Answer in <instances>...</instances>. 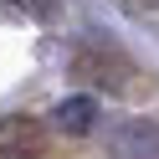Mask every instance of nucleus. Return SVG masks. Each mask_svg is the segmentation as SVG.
Segmentation results:
<instances>
[{
    "instance_id": "f257e3e1",
    "label": "nucleus",
    "mask_w": 159,
    "mask_h": 159,
    "mask_svg": "<svg viewBox=\"0 0 159 159\" xmlns=\"http://www.w3.org/2000/svg\"><path fill=\"white\" fill-rule=\"evenodd\" d=\"M72 77L87 82V87H98V93H118L128 82V62L118 52H103V46H82L72 57Z\"/></svg>"
},
{
    "instance_id": "39448f33",
    "label": "nucleus",
    "mask_w": 159,
    "mask_h": 159,
    "mask_svg": "<svg viewBox=\"0 0 159 159\" xmlns=\"http://www.w3.org/2000/svg\"><path fill=\"white\" fill-rule=\"evenodd\" d=\"M128 11H159V0H123Z\"/></svg>"
},
{
    "instance_id": "20e7f679",
    "label": "nucleus",
    "mask_w": 159,
    "mask_h": 159,
    "mask_svg": "<svg viewBox=\"0 0 159 159\" xmlns=\"http://www.w3.org/2000/svg\"><path fill=\"white\" fill-rule=\"evenodd\" d=\"M93 118H98L93 98H67V103L57 108V128H62V134H87Z\"/></svg>"
},
{
    "instance_id": "423d86ee",
    "label": "nucleus",
    "mask_w": 159,
    "mask_h": 159,
    "mask_svg": "<svg viewBox=\"0 0 159 159\" xmlns=\"http://www.w3.org/2000/svg\"><path fill=\"white\" fill-rule=\"evenodd\" d=\"M26 5H36L41 16H52V11H57V0H26Z\"/></svg>"
},
{
    "instance_id": "f03ea898",
    "label": "nucleus",
    "mask_w": 159,
    "mask_h": 159,
    "mask_svg": "<svg viewBox=\"0 0 159 159\" xmlns=\"http://www.w3.org/2000/svg\"><path fill=\"white\" fill-rule=\"evenodd\" d=\"M46 134L36 118H5L0 123V159H41Z\"/></svg>"
},
{
    "instance_id": "7ed1b4c3",
    "label": "nucleus",
    "mask_w": 159,
    "mask_h": 159,
    "mask_svg": "<svg viewBox=\"0 0 159 159\" xmlns=\"http://www.w3.org/2000/svg\"><path fill=\"white\" fill-rule=\"evenodd\" d=\"M113 159H159V123L134 118L113 134Z\"/></svg>"
}]
</instances>
